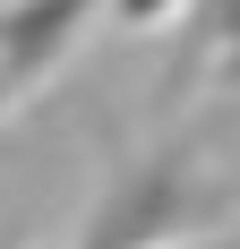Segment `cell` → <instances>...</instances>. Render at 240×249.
<instances>
[{
	"mask_svg": "<svg viewBox=\"0 0 240 249\" xmlns=\"http://www.w3.org/2000/svg\"><path fill=\"white\" fill-rule=\"evenodd\" d=\"M171 249H240V241H171Z\"/></svg>",
	"mask_w": 240,
	"mask_h": 249,
	"instance_id": "obj_6",
	"label": "cell"
},
{
	"mask_svg": "<svg viewBox=\"0 0 240 249\" xmlns=\"http://www.w3.org/2000/svg\"><path fill=\"white\" fill-rule=\"evenodd\" d=\"M215 77H223V86H240V35H232V52L215 60Z\"/></svg>",
	"mask_w": 240,
	"mask_h": 249,
	"instance_id": "obj_4",
	"label": "cell"
},
{
	"mask_svg": "<svg viewBox=\"0 0 240 249\" xmlns=\"http://www.w3.org/2000/svg\"><path fill=\"white\" fill-rule=\"evenodd\" d=\"M189 0H112V18L120 26H163V18H180Z\"/></svg>",
	"mask_w": 240,
	"mask_h": 249,
	"instance_id": "obj_3",
	"label": "cell"
},
{
	"mask_svg": "<svg viewBox=\"0 0 240 249\" xmlns=\"http://www.w3.org/2000/svg\"><path fill=\"white\" fill-rule=\"evenodd\" d=\"M197 215V189H189V163L180 155H146L112 180V198L95 206V224L77 249H171L163 232H180Z\"/></svg>",
	"mask_w": 240,
	"mask_h": 249,
	"instance_id": "obj_1",
	"label": "cell"
},
{
	"mask_svg": "<svg viewBox=\"0 0 240 249\" xmlns=\"http://www.w3.org/2000/svg\"><path fill=\"white\" fill-rule=\"evenodd\" d=\"M17 103H26V95H17V86H9V77H0V121H9V112H17Z\"/></svg>",
	"mask_w": 240,
	"mask_h": 249,
	"instance_id": "obj_5",
	"label": "cell"
},
{
	"mask_svg": "<svg viewBox=\"0 0 240 249\" xmlns=\"http://www.w3.org/2000/svg\"><path fill=\"white\" fill-rule=\"evenodd\" d=\"M103 9H112V0H9V9H0V77H9L17 95H34V86L86 43V26H95Z\"/></svg>",
	"mask_w": 240,
	"mask_h": 249,
	"instance_id": "obj_2",
	"label": "cell"
}]
</instances>
